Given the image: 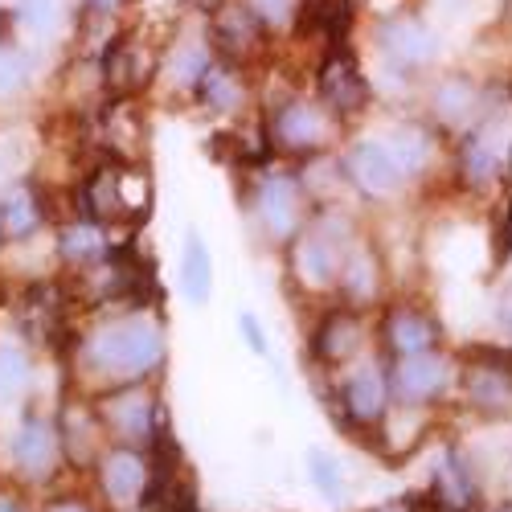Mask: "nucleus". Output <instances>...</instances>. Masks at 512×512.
<instances>
[{
	"mask_svg": "<svg viewBox=\"0 0 512 512\" xmlns=\"http://www.w3.org/2000/svg\"><path fill=\"white\" fill-rule=\"evenodd\" d=\"M29 82V54L13 41H0V99H13Z\"/></svg>",
	"mask_w": 512,
	"mask_h": 512,
	"instance_id": "nucleus-32",
	"label": "nucleus"
},
{
	"mask_svg": "<svg viewBox=\"0 0 512 512\" xmlns=\"http://www.w3.org/2000/svg\"><path fill=\"white\" fill-rule=\"evenodd\" d=\"M496 512H512V500H504V504H500V508H496Z\"/></svg>",
	"mask_w": 512,
	"mask_h": 512,
	"instance_id": "nucleus-41",
	"label": "nucleus"
},
{
	"mask_svg": "<svg viewBox=\"0 0 512 512\" xmlns=\"http://www.w3.org/2000/svg\"><path fill=\"white\" fill-rule=\"evenodd\" d=\"M336 127H340V119L316 95H291V99H279L271 107L263 140L271 152L308 160V156H320L332 148Z\"/></svg>",
	"mask_w": 512,
	"mask_h": 512,
	"instance_id": "nucleus-9",
	"label": "nucleus"
},
{
	"mask_svg": "<svg viewBox=\"0 0 512 512\" xmlns=\"http://www.w3.org/2000/svg\"><path fill=\"white\" fill-rule=\"evenodd\" d=\"M160 78V58L148 41L140 37V29H123L107 41L103 50V82L115 99H132L144 87Z\"/></svg>",
	"mask_w": 512,
	"mask_h": 512,
	"instance_id": "nucleus-15",
	"label": "nucleus"
},
{
	"mask_svg": "<svg viewBox=\"0 0 512 512\" xmlns=\"http://www.w3.org/2000/svg\"><path fill=\"white\" fill-rule=\"evenodd\" d=\"M181 287L193 308H205L213 295V254L197 230H189L181 242Z\"/></svg>",
	"mask_w": 512,
	"mask_h": 512,
	"instance_id": "nucleus-27",
	"label": "nucleus"
},
{
	"mask_svg": "<svg viewBox=\"0 0 512 512\" xmlns=\"http://www.w3.org/2000/svg\"><path fill=\"white\" fill-rule=\"evenodd\" d=\"M242 5L259 17L267 37H287L295 29H304V17H308V0H242Z\"/></svg>",
	"mask_w": 512,
	"mask_h": 512,
	"instance_id": "nucleus-29",
	"label": "nucleus"
},
{
	"mask_svg": "<svg viewBox=\"0 0 512 512\" xmlns=\"http://www.w3.org/2000/svg\"><path fill=\"white\" fill-rule=\"evenodd\" d=\"M62 431H58V422L50 418H25L21 422V431L13 439V463H17V472L29 476V480H46L58 459H62Z\"/></svg>",
	"mask_w": 512,
	"mask_h": 512,
	"instance_id": "nucleus-22",
	"label": "nucleus"
},
{
	"mask_svg": "<svg viewBox=\"0 0 512 512\" xmlns=\"http://www.w3.org/2000/svg\"><path fill=\"white\" fill-rule=\"evenodd\" d=\"M29 377H33V361L21 345H0V402H9L17 398L25 386H29Z\"/></svg>",
	"mask_w": 512,
	"mask_h": 512,
	"instance_id": "nucleus-30",
	"label": "nucleus"
},
{
	"mask_svg": "<svg viewBox=\"0 0 512 512\" xmlns=\"http://www.w3.org/2000/svg\"><path fill=\"white\" fill-rule=\"evenodd\" d=\"M361 353H365V316L357 308H349V304L328 308L316 320L312 340H308L312 365L324 369V373H340L345 365H353Z\"/></svg>",
	"mask_w": 512,
	"mask_h": 512,
	"instance_id": "nucleus-16",
	"label": "nucleus"
},
{
	"mask_svg": "<svg viewBox=\"0 0 512 512\" xmlns=\"http://www.w3.org/2000/svg\"><path fill=\"white\" fill-rule=\"evenodd\" d=\"M308 476H312L316 492H324L328 500H340V488H345V467H340L328 451H308Z\"/></svg>",
	"mask_w": 512,
	"mask_h": 512,
	"instance_id": "nucleus-33",
	"label": "nucleus"
},
{
	"mask_svg": "<svg viewBox=\"0 0 512 512\" xmlns=\"http://www.w3.org/2000/svg\"><path fill=\"white\" fill-rule=\"evenodd\" d=\"M78 361L87 373H95L107 390L132 386V381H148L168 361L164 324L148 308L119 312L115 320L91 328L78 340Z\"/></svg>",
	"mask_w": 512,
	"mask_h": 512,
	"instance_id": "nucleus-1",
	"label": "nucleus"
},
{
	"mask_svg": "<svg viewBox=\"0 0 512 512\" xmlns=\"http://www.w3.org/2000/svg\"><path fill=\"white\" fill-rule=\"evenodd\" d=\"M82 218H91L99 226L115 222L127 213V193H123V164H99L95 173L82 181V197H78Z\"/></svg>",
	"mask_w": 512,
	"mask_h": 512,
	"instance_id": "nucleus-25",
	"label": "nucleus"
},
{
	"mask_svg": "<svg viewBox=\"0 0 512 512\" xmlns=\"http://www.w3.org/2000/svg\"><path fill=\"white\" fill-rule=\"evenodd\" d=\"M345 181L361 201H398L402 193L414 189V181L402 173V164L386 148V140H353L340 156Z\"/></svg>",
	"mask_w": 512,
	"mask_h": 512,
	"instance_id": "nucleus-14",
	"label": "nucleus"
},
{
	"mask_svg": "<svg viewBox=\"0 0 512 512\" xmlns=\"http://www.w3.org/2000/svg\"><path fill=\"white\" fill-rule=\"evenodd\" d=\"M340 304H349L357 312L365 308H381L386 304V259H381V246L373 238H357L345 254V267H340L336 279Z\"/></svg>",
	"mask_w": 512,
	"mask_h": 512,
	"instance_id": "nucleus-19",
	"label": "nucleus"
},
{
	"mask_svg": "<svg viewBox=\"0 0 512 512\" xmlns=\"http://www.w3.org/2000/svg\"><path fill=\"white\" fill-rule=\"evenodd\" d=\"M58 254H62V263H70L74 271H95L111 259V242H107L99 222L78 218V222H66L58 230Z\"/></svg>",
	"mask_w": 512,
	"mask_h": 512,
	"instance_id": "nucleus-26",
	"label": "nucleus"
},
{
	"mask_svg": "<svg viewBox=\"0 0 512 512\" xmlns=\"http://www.w3.org/2000/svg\"><path fill=\"white\" fill-rule=\"evenodd\" d=\"M377 349L386 353V361L447 349V328L435 316V308H426L414 295L410 300H390L377 316Z\"/></svg>",
	"mask_w": 512,
	"mask_h": 512,
	"instance_id": "nucleus-12",
	"label": "nucleus"
},
{
	"mask_svg": "<svg viewBox=\"0 0 512 512\" xmlns=\"http://www.w3.org/2000/svg\"><path fill=\"white\" fill-rule=\"evenodd\" d=\"M218 62V54H213V46H209V37L201 33V37H185V41H177L173 50H168L164 58H160V78L173 87L177 95H197V87H201V78H205V70Z\"/></svg>",
	"mask_w": 512,
	"mask_h": 512,
	"instance_id": "nucleus-24",
	"label": "nucleus"
},
{
	"mask_svg": "<svg viewBox=\"0 0 512 512\" xmlns=\"http://www.w3.org/2000/svg\"><path fill=\"white\" fill-rule=\"evenodd\" d=\"M316 99L340 119L349 123L373 107V82L353 54V46H324L316 66Z\"/></svg>",
	"mask_w": 512,
	"mask_h": 512,
	"instance_id": "nucleus-13",
	"label": "nucleus"
},
{
	"mask_svg": "<svg viewBox=\"0 0 512 512\" xmlns=\"http://www.w3.org/2000/svg\"><path fill=\"white\" fill-rule=\"evenodd\" d=\"M185 5H189V9H197L201 17H209V13L218 9V5H226V0H185Z\"/></svg>",
	"mask_w": 512,
	"mask_h": 512,
	"instance_id": "nucleus-38",
	"label": "nucleus"
},
{
	"mask_svg": "<svg viewBox=\"0 0 512 512\" xmlns=\"http://www.w3.org/2000/svg\"><path fill=\"white\" fill-rule=\"evenodd\" d=\"M95 410H99L107 431L127 447H152V439L160 435V426L168 422L164 410H160V398L152 394L148 381L111 386V390L95 394Z\"/></svg>",
	"mask_w": 512,
	"mask_h": 512,
	"instance_id": "nucleus-11",
	"label": "nucleus"
},
{
	"mask_svg": "<svg viewBox=\"0 0 512 512\" xmlns=\"http://www.w3.org/2000/svg\"><path fill=\"white\" fill-rule=\"evenodd\" d=\"M13 17L25 33H37V37H46L58 29L62 21V0H17L13 5Z\"/></svg>",
	"mask_w": 512,
	"mask_h": 512,
	"instance_id": "nucleus-31",
	"label": "nucleus"
},
{
	"mask_svg": "<svg viewBox=\"0 0 512 512\" xmlns=\"http://www.w3.org/2000/svg\"><path fill=\"white\" fill-rule=\"evenodd\" d=\"M386 148L394 152V160L402 164V173L422 185L443 173V148L451 144L431 119H398L394 127H386Z\"/></svg>",
	"mask_w": 512,
	"mask_h": 512,
	"instance_id": "nucleus-17",
	"label": "nucleus"
},
{
	"mask_svg": "<svg viewBox=\"0 0 512 512\" xmlns=\"http://www.w3.org/2000/svg\"><path fill=\"white\" fill-rule=\"evenodd\" d=\"M50 512H95V508L82 500H58V504H50Z\"/></svg>",
	"mask_w": 512,
	"mask_h": 512,
	"instance_id": "nucleus-37",
	"label": "nucleus"
},
{
	"mask_svg": "<svg viewBox=\"0 0 512 512\" xmlns=\"http://www.w3.org/2000/svg\"><path fill=\"white\" fill-rule=\"evenodd\" d=\"M500 254H512V185H508V209H504V226H500Z\"/></svg>",
	"mask_w": 512,
	"mask_h": 512,
	"instance_id": "nucleus-36",
	"label": "nucleus"
},
{
	"mask_svg": "<svg viewBox=\"0 0 512 512\" xmlns=\"http://www.w3.org/2000/svg\"><path fill=\"white\" fill-rule=\"evenodd\" d=\"M193 99H197L201 111L218 115V119H230V115L246 111V103H250V66L218 58L205 70V78H201V87H197Z\"/></svg>",
	"mask_w": 512,
	"mask_h": 512,
	"instance_id": "nucleus-23",
	"label": "nucleus"
},
{
	"mask_svg": "<svg viewBox=\"0 0 512 512\" xmlns=\"http://www.w3.org/2000/svg\"><path fill=\"white\" fill-rule=\"evenodd\" d=\"M361 238L357 222L349 218L340 205H316L312 218L304 226V234L287 246L291 254V279L300 283L304 291H336L340 267H345L349 246Z\"/></svg>",
	"mask_w": 512,
	"mask_h": 512,
	"instance_id": "nucleus-4",
	"label": "nucleus"
},
{
	"mask_svg": "<svg viewBox=\"0 0 512 512\" xmlns=\"http://www.w3.org/2000/svg\"><path fill=\"white\" fill-rule=\"evenodd\" d=\"M373 50H377L386 74L426 78L439 70V62L447 54V37H443L439 21L406 5V9H394L373 21Z\"/></svg>",
	"mask_w": 512,
	"mask_h": 512,
	"instance_id": "nucleus-5",
	"label": "nucleus"
},
{
	"mask_svg": "<svg viewBox=\"0 0 512 512\" xmlns=\"http://www.w3.org/2000/svg\"><path fill=\"white\" fill-rule=\"evenodd\" d=\"M377 512H406V496H402V500H394V504H386V508H377Z\"/></svg>",
	"mask_w": 512,
	"mask_h": 512,
	"instance_id": "nucleus-39",
	"label": "nucleus"
},
{
	"mask_svg": "<svg viewBox=\"0 0 512 512\" xmlns=\"http://www.w3.org/2000/svg\"><path fill=\"white\" fill-rule=\"evenodd\" d=\"M504 107H512L508 78H488L463 66H439L435 74H426V119L447 140L472 132L480 119Z\"/></svg>",
	"mask_w": 512,
	"mask_h": 512,
	"instance_id": "nucleus-2",
	"label": "nucleus"
},
{
	"mask_svg": "<svg viewBox=\"0 0 512 512\" xmlns=\"http://www.w3.org/2000/svg\"><path fill=\"white\" fill-rule=\"evenodd\" d=\"M508 345H512V340H508Z\"/></svg>",
	"mask_w": 512,
	"mask_h": 512,
	"instance_id": "nucleus-44",
	"label": "nucleus"
},
{
	"mask_svg": "<svg viewBox=\"0 0 512 512\" xmlns=\"http://www.w3.org/2000/svg\"><path fill=\"white\" fill-rule=\"evenodd\" d=\"M336 402V414L345 422V431L353 435H369L381 431L386 418L394 414V386H390V361H381V353H361L353 365L340 369L336 394H328Z\"/></svg>",
	"mask_w": 512,
	"mask_h": 512,
	"instance_id": "nucleus-8",
	"label": "nucleus"
},
{
	"mask_svg": "<svg viewBox=\"0 0 512 512\" xmlns=\"http://www.w3.org/2000/svg\"><path fill=\"white\" fill-rule=\"evenodd\" d=\"M508 148H512V107L492 111L472 132L451 140V160H447L451 185L467 197H492L508 189L512 185Z\"/></svg>",
	"mask_w": 512,
	"mask_h": 512,
	"instance_id": "nucleus-3",
	"label": "nucleus"
},
{
	"mask_svg": "<svg viewBox=\"0 0 512 512\" xmlns=\"http://www.w3.org/2000/svg\"><path fill=\"white\" fill-rule=\"evenodd\" d=\"M246 205H250L254 226H259V234L271 246H291L304 234L316 209L300 185V173H283V168H263L246 189Z\"/></svg>",
	"mask_w": 512,
	"mask_h": 512,
	"instance_id": "nucleus-7",
	"label": "nucleus"
},
{
	"mask_svg": "<svg viewBox=\"0 0 512 512\" xmlns=\"http://www.w3.org/2000/svg\"><path fill=\"white\" fill-rule=\"evenodd\" d=\"M123 9H127V0H78L82 21H91V25H111Z\"/></svg>",
	"mask_w": 512,
	"mask_h": 512,
	"instance_id": "nucleus-34",
	"label": "nucleus"
},
{
	"mask_svg": "<svg viewBox=\"0 0 512 512\" xmlns=\"http://www.w3.org/2000/svg\"><path fill=\"white\" fill-rule=\"evenodd\" d=\"M205 37H209L213 54L226 62H238V66H250L271 41L267 29L259 25V17H254L242 0H226V5L213 9L205 17Z\"/></svg>",
	"mask_w": 512,
	"mask_h": 512,
	"instance_id": "nucleus-18",
	"label": "nucleus"
},
{
	"mask_svg": "<svg viewBox=\"0 0 512 512\" xmlns=\"http://www.w3.org/2000/svg\"><path fill=\"white\" fill-rule=\"evenodd\" d=\"M508 164H512V148H508Z\"/></svg>",
	"mask_w": 512,
	"mask_h": 512,
	"instance_id": "nucleus-42",
	"label": "nucleus"
},
{
	"mask_svg": "<svg viewBox=\"0 0 512 512\" xmlns=\"http://www.w3.org/2000/svg\"><path fill=\"white\" fill-rule=\"evenodd\" d=\"M156 512H168V508H156Z\"/></svg>",
	"mask_w": 512,
	"mask_h": 512,
	"instance_id": "nucleus-43",
	"label": "nucleus"
},
{
	"mask_svg": "<svg viewBox=\"0 0 512 512\" xmlns=\"http://www.w3.org/2000/svg\"><path fill=\"white\" fill-rule=\"evenodd\" d=\"M455 398L480 422H512V345L484 340L459 349V381Z\"/></svg>",
	"mask_w": 512,
	"mask_h": 512,
	"instance_id": "nucleus-6",
	"label": "nucleus"
},
{
	"mask_svg": "<svg viewBox=\"0 0 512 512\" xmlns=\"http://www.w3.org/2000/svg\"><path fill=\"white\" fill-rule=\"evenodd\" d=\"M455 381H459V353H451V349H431V353L390 361V386H394L398 410L443 406L455 394Z\"/></svg>",
	"mask_w": 512,
	"mask_h": 512,
	"instance_id": "nucleus-10",
	"label": "nucleus"
},
{
	"mask_svg": "<svg viewBox=\"0 0 512 512\" xmlns=\"http://www.w3.org/2000/svg\"><path fill=\"white\" fill-rule=\"evenodd\" d=\"M41 222H46V205H41L37 189L25 185L0 201V230H5V238H13V242L33 238L41 230Z\"/></svg>",
	"mask_w": 512,
	"mask_h": 512,
	"instance_id": "nucleus-28",
	"label": "nucleus"
},
{
	"mask_svg": "<svg viewBox=\"0 0 512 512\" xmlns=\"http://www.w3.org/2000/svg\"><path fill=\"white\" fill-rule=\"evenodd\" d=\"M0 512H21V508H17L13 500H5V496H0Z\"/></svg>",
	"mask_w": 512,
	"mask_h": 512,
	"instance_id": "nucleus-40",
	"label": "nucleus"
},
{
	"mask_svg": "<svg viewBox=\"0 0 512 512\" xmlns=\"http://www.w3.org/2000/svg\"><path fill=\"white\" fill-rule=\"evenodd\" d=\"M152 484V459L144 447H111L99 455V488L115 508H136L148 500Z\"/></svg>",
	"mask_w": 512,
	"mask_h": 512,
	"instance_id": "nucleus-20",
	"label": "nucleus"
},
{
	"mask_svg": "<svg viewBox=\"0 0 512 512\" xmlns=\"http://www.w3.org/2000/svg\"><path fill=\"white\" fill-rule=\"evenodd\" d=\"M238 328H242V340L254 349V357H271V340H267L259 316H254V312H238Z\"/></svg>",
	"mask_w": 512,
	"mask_h": 512,
	"instance_id": "nucleus-35",
	"label": "nucleus"
},
{
	"mask_svg": "<svg viewBox=\"0 0 512 512\" xmlns=\"http://www.w3.org/2000/svg\"><path fill=\"white\" fill-rule=\"evenodd\" d=\"M431 496L447 508V512H472L484 496L476 459L467 455L459 443H447L443 455L435 459V476H431Z\"/></svg>",
	"mask_w": 512,
	"mask_h": 512,
	"instance_id": "nucleus-21",
	"label": "nucleus"
}]
</instances>
